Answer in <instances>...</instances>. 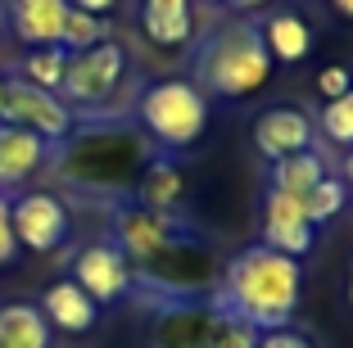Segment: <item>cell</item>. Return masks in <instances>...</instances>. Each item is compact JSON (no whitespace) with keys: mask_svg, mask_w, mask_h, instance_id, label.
<instances>
[{"mask_svg":"<svg viewBox=\"0 0 353 348\" xmlns=\"http://www.w3.org/2000/svg\"><path fill=\"white\" fill-rule=\"evenodd\" d=\"M263 45H268L272 59L299 63L303 54L312 50V28L299 19V14H272V19L263 23Z\"/></svg>","mask_w":353,"mask_h":348,"instance_id":"obj_16","label":"cell"},{"mask_svg":"<svg viewBox=\"0 0 353 348\" xmlns=\"http://www.w3.org/2000/svg\"><path fill=\"white\" fill-rule=\"evenodd\" d=\"M41 317L50 321V330H63V335H86V330L100 321V303L77 285L73 276L54 280L41 294Z\"/></svg>","mask_w":353,"mask_h":348,"instance_id":"obj_11","label":"cell"},{"mask_svg":"<svg viewBox=\"0 0 353 348\" xmlns=\"http://www.w3.org/2000/svg\"><path fill=\"white\" fill-rule=\"evenodd\" d=\"M254 150L268 158V163H281L299 150H312V118L303 109H290V104H276V109L259 113L254 123Z\"/></svg>","mask_w":353,"mask_h":348,"instance_id":"obj_10","label":"cell"},{"mask_svg":"<svg viewBox=\"0 0 353 348\" xmlns=\"http://www.w3.org/2000/svg\"><path fill=\"white\" fill-rule=\"evenodd\" d=\"M68 10H73L68 0H10V28L28 50H37V45H59Z\"/></svg>","mask_w":353,"mask_h":348,"instance_id":"obj_12","label":"cell"},{"mask_svg":"<svg viewBox=\"0 0 353 348\" xmlns=\"http://www.w3.org/2000/svg\"><path fill=\"white\" fill-rule=\"evenodd\" d=\"M317 91H322L326 100H340L344 91H353V72L344 68V63H326V68L317 72Z\"/></svg>","mask_w":353,"mask_h":348,"instance_id":"obj_25","label":"cell"},{"mask_svg":"<svg viewBox=\"0 0 353 348\" xmlns=\"http://www.w3.org/2000/svg\"><path fill=\"white\" fill-rule=\"evenodd\" d=\"M190 0H141V10H186Z\"/></svg>","mask_w":353,"mask_h":348,"instance_id":"obj_29","label":"cell"},{"mask_svg":"<svg viewBox=\"0 0 353 348\" xmlns=\"http://www.w3.org/2000/svg\"><path fill=\"white\" fill-rule=\"evenodd\" d=\"M208 348H259V330L250 321L231 317L227 307H218V326H213V344Z\"/></svg>","mask_w":353,"mask_h":348,"instance_id":"obj_24","label":"cell"},{"mask_svg":"<svg viewBox=\"0 0 353 348\" xmlns=\"http://www.w3.org/2000/svg\"><path fill=\"white\" fill-rule=\"evenodd\" d=\"M259 348H312V339H303L290 326H276V330H259Z\"/></svg>","mask_w":353,"mask_h":348,"instance_id":"obj_27","label":"cell"},{"mask_svg":"<svg viewBox=\"0 0 353 348\" xmlns=\"http://www.w3.org/2000/svg\"><path fill=\"white\" fill-rule=\"evenodd\" d=\"M10 222H14V240L28 254H54L73 231V217L63 208L59 195L50 190H23L10 199Z\"/></svg>","mask_w":353,"mask_h":348,"instance_id":"obj_5","label":"cell"},{"mask_svg":"<svg viewBox=\"0 0 353 348\" xmlns=\"http://www.w3.org/2000/svg\"><path fill=\"white\" fill-rule=\"evenodd\" d=\"M344 176H349V195H353V154L344 158Z\"/></svg>","mask_w":353,"mask_h":348,"instance_id":"obj_32","label":"cell"},{"mask_svg":"<svg viewBox=\"0 0 353 348\" xmlns=\"http://www.w3.org/2000/svg\"><path fill=\"white\" fill-rule=\"evenodd\" d=\"M118 249L127 254V263H159V258L168 254V249L176 245V222L168 213H159V208H127L123 217H118Z\"/></svg>","mask_w":353,"mask_h":348,"instance_id":"obj_8","label":"cell"},{"mask_svg":"<svg viewBox=\"0 0 353 348\" xmlns=\"http://www.w3.org/2000/svg\"><path fill=\"white\" fill-rule=\"evenodd\" d=\"M335 14H344V19H353V0H331Z\"/></svg>","mask_w":353,"mask_h":348,"instance_id":"obj_30","label":"cell"},{"mask_svg":"<svg viewBox=\"0 0 353 348\" xmlns=\"http://www.w3.org/2000/svg\"><path fill=\"white\" fill-rule=\"evenodd\" d=\"M0 348H50V321L37 303L0 307Z\"/></svg>","mask_w":353,"mask_h":348,"instance_id":"obj_15","label":"cell"},{"mask_svg":"<svg viewBox=\"0 0 353 348\" xmlns=\"http://www.w3.org/2000/svg\"><path fill=\"white\" fill-rule=\"evenodd\" d=\"M123 77H127V50L114 41H100L91 50L68 54L59 100L73 113L77 109H104V104L114 100V91L123 86Z\"/></svg>","mask_w":353,"mask_h":348,"instance_id":"obj_4","label":"cell"},{"mask_svg":"<svg viewBox=\"0 0 353 348\" xmlns=\"http://www.w3.org/2000/svg\"><path fill=\"white\" fill-rule=\"evenodd\" d=\"M63 68H68V50H63V45H37V50L23 54L19 77H23V82H32V86H41V91H54V95H59Z\"/></svg>","mask_w":353,"mask_h":348,"instance_id":"obj_18","label":"cell"},{"mask_svg":"<svg viewBox=\"0 0 353 348\" xmlns=\"http://www.w3.org/2000/svg\"><path fill=\"white\" fill-rule=\"evenodd\" d=\"M68 5H73V10H86V14H100V19H104L118 0H68Z\"/></svg>","mask_w":353,"mask_h":348,"instance_id":"obj_28","label":"cell"},{"mask_svg":"<svg viewBox=\"0 0 353 348\" xmlns=\"http://www.w3.org/2000/svg\"><path fill=\"white\" fill-rule=\"evenodd\" d=\"M136 118H141V127H145L159 145L186 150L208 127V100H204V91L190 86V82H154L141 95V104H136Z\"/></svg>","mask_w":353,"mask_h":348,"instance_id":"obj_3","label":"cell"},{"mask_svg":"<svg viewBox=\"0 0 353 348\" xmlns=\"http://www.w3.org/2000/svg\"><path fill=\"white\" fill-rule=\"evenodd\" d=\"M312 240H317V226L303 213V199L285 195V190H268V199H263V245L276 249V254L303 258L312 249Z\"/></svg>","mask_w":353,"mask_h":348,"instance_id":"obj_9","label":"cell"},{"mask_svg":"<svg viewBox=\"0 0 353 348\" xmlns=\"http://www.w3.org/2000/svg\"><path fill=\"white\" fill-rule=\"evenodd\" d=\"M109 41V23L100 19V14H86V10H68V19H63V32H59V45L68 54L77 50H91V45Z\"/></svg>","mask_w":353,"mask_h":348,"instance_id":"obj_21","label":"cell"},{"mask_svg":"<svg viewBox=\"0 0 353 348\" xmlns=\"http://www.w3.org/2000/svg\"><path fill=\"white\" fill-rule=\"evenodd\" d=\"M299 285H303L299 258L276 254L268 245H250L227 263L218 307H227L231 317H240V321H250L254 330H276L294 317Z\"/></svg>","mask_w":353,"mask_h":348,"instance_id":"obj_1","label":"cell"},{"mask_svg":"<svg viewBox=\"0 0 353 348\" xmlns=\"http://www.w3.org/2000/svg\"><path fill=\"white\" fill-rule=\"evenodd\" d=\"M268 72H272V54L263 45L259 23H227L204 45V59H199V82L213 95H227V100H245V95L263 91Z\"/></svg>","mask_w":353,"mask_h":348,"instance_id":"obj_2","label":"cell"},{"mask_svg":"<svg viewBox=\"0 0 353 348\" xmlns=\"http://www.w3.org/2000/svg\"><path fill=\"white\" fill-rule=\"evenodd\" d=\"M5 123L23 127V132L41 136L46 145L68 141L77 127V113L59 100L54 91H41V86L23 82V77H10V91H5Z\"/></svg>","mask_w":353,"mask_h":348,"instance_id":"obj_6","label":"cell"},{"mask_svg":"<svg viewBox=\"0 0 353 348\" xmlns=\"http://www.w3.org/2000/svg\"><path fill=\"white\" fill-rule=\"evenodd\" d=\"M218 326V307H176L159 321L154 348H208Z\"/></svg>","mask_w":353,"mask_h":348,"instance_id":"obj_14","label":"cell"},{"mask_svg":"<svg viewBox=\"0 0 353 348\" xmlns=\"http://www.w3.org/2000/svg\"><path fill=\"white\" fill-rule=\"evenodd\" d=\"M19 258V240H14V222H10V195L0 190V272Z\"/></svg>","mask_w":353,"mask_h":348,"instance_id":"obj_26","label":"cell"},{"mask_svg":"<svg viewBox=\"0 0 353 348\" xmlns=\"http://www.w3.org/2000/svg\"><path fill=\"white\" fill-rule=\"evenodd\" d=\"M349 303H353V276H349Z\"/></svg>","mask_w":353,"mask_h":348,"instance_id":"obj_34","label":"cell"},{"mask_svg":"<svg viewBox=\"0 0 353 348\" xmlns=\"http://www.w3.org/2000/svg\"><path fill=\"white\" fill-rule=\"evenodd\" d=\"M132 276H136L132 263H127V254L114 245V240H95V245H86L82 254H77V263H73V280L100 307L118 303V298L132 289Z\"/></svg>","mask_w":353,"mask_h":348,"instance_id":"obj_7","label":"cell"},{"mask_svg":"<svg viewBox=\"0 0 353 348\" xmlns=\"http://www.w3.org/2000/svg\"><path fill=\"white\" fill-rule=\"evenodd\" d=\"M317 123H322V132L335 145H353V91H344L340 100H326V109L317 113Z\"/></svg>","mask_w":353,"mask_h":348,"instance_id":"obj_23","label":"cell"},{"mask_svg":"<svg viewBox=\"0 0 353 348\" xmlns=\"http://www.w3.org/2000/svg\"><path fill=\"white\" fill-rule=\"evenodd\" d=\"M181 190H186V181H181V172H176V163H150L145 176H141V208H159V213H168V208L181 199Z\"/></svg>","mask_w":353,"mask_h":348,"instance_id":"obj_20","label":"cell"},{"mask_svg":"<svg viewBox=\"0 0 353 348\" xmlns=\"http://www.w3.org/2000/svg\"><path fill=\"white\" fill-rule=\"evenodd\" d=\"M46 154H50V145H46L41 136L23 132V127H14V123H0V190L23 185L46 163Z\"/></svg>","mask_w":353,"mask_h":348,"instance_id":"obj_13","label":"cell"},{"mask_svg":"<svg viewBox=\"0 0 353 348\" xmlns=\"http://www.w3.org/2000/svg\"><path fill=\"white\" fill-rule=\"evenodd\" d=\"M141 28L154 45H186L195 37V14L186 10H141Z\"/></svg>","mask_w":353,"mask_h":348,"instance_id":"obj_19","label":"cell"},{"mask_svg":"<svg viewBox=\"0 0 353 348\" xmlns=\"http://www.w3.org/2000/svg\"><path fill=\"white\" fill-rule=\"evenodd\" d=\"M5 91H10V77H0V123H5Z\"/></svg>","mask_w":353,"mask_h":348,"instance_id":"obj_31","label":"cell"},{"mask_svg":"<svg viewBox=\"0 0 353 348\" xmlns=\"http://www.w3.org/2000/svg\"><path fill=\"white\" fill-rule=\"evenodd\" d=\"M240 10H254V5H263V0H236Z\"/></svg>","mask_w":353,"mask_h":348,"instance_id":"obj_33","label":"cell"},{"mask_svg":"<svg viewBox=\"0 0 353 348\" xmlns=\"http://www.w3.org/2000/svg\"><path fill=\"white\" fill-rule=\"evenodd\" d=\"M322 176H326V163L312 150H299V154H290V158L272 163V190H285V195L303 199Z\"/></svg>","mask_w":353,"mask_h":348,"instance_id":"obj_17","label":"cell"},{"mask_svg":"<svg viewBox=\"0 0 353 348\" xmlns=\"http://www.w3.org/2000/svg\"><path fill=\"white\" fill-rule=\"evenodd\" d=\"M344 199H349V185H344L340 176L326 172L322 181H317L308 195H303V213H308V222H312V226H317V222H331V217L344 208Z\"/></svg>","mask_w":353,"mask_h":348,"instance_id":"obj_22","label":"cell"}]
</instances>
